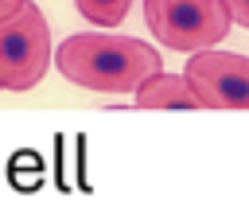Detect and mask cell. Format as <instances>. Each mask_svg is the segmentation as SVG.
<instances>
[{
    "label": "cell",
    "instance_id": "3957f363",
    "mask_svg": "<svg viewBox=\"0 0 249 218\" xmlns=\"http://www.w3.org/2000/svg\"><path fill=\"white\" fill-rule=\"evenodd\" d=\"M144 23L156 43L179 54L218 47L233 27L222 0H144Z\"/></svg>",
    "mask_w": 249,
    "mask_h": 218
},
{
    "label": "cell",
    "instance_id": "7a4b0ae2",
    "mask_svg": "<svg viewBox=\"0 0 249 218\" xmlns=\"http://www.w3.org/2000/svg\"><path fill=\"white\" fill-rule=\"evenodd\" d=\"M51 66V27L39 4L23 0L8 19H0V90L23 93L43 82Z\"/></svg>",
    "mask_w": 249,
    "mask_h": 218
},
{
    "label": "cell",
    "instance_id": "277c9868",
    "mask_svg": "<svg viewBox=\"0 0 249 218\" xmlns=\"http://www.w3.org/2000/svg\"><path fill=\"white\" fill-rule=\"evenodd\" d=\"M183 78L198 93L202 109H249V58L222 51V47H202L191 51Z\"/></svg>",
    "mask_w": 249,
    "mask_h": 218
},
{
    "label": "cell",
    "instance_id": "6da1fadb",
    "mask_svg": "<svg viewBox=\"0 0 249 218\" xmlns=\"http://www.w3.org/2000/svg\"><path fill=\"white\" fill-rule=\"evenodd\" d=\"M54 66L66 82L97 93H132L148 74L163 70V58L152 43L132 35L78 31L58 43Z\"/></svg>",
    "mask_w": 249,
    "mask_h": 218
},
{
    "label": "cell",
    "instance_id": "52a82bcc",
    "mask_svg": "<svg viewBox=\"0 0 249 218\" xmlns=\"http://www.w3.org/2000/svg\"><path fill=\"white\" fill-rule=\"evenodd\" d=\"M222 4H226V12H230V19H233V23L249 27V0H222Z\"/></svg>",
    "mask_w": 249,
    "mask_h": 218
},
{
    "label": "cell",
    "instance_id": "5b68a950",
    "mask_svg": "<svg viewBox=\"0 0 249 218\" xmlns=\"http://www.w3.org/2000/svg\"><path fill=\"white\" fill-rule=\"evenodd\" d=\"M132 101H136V109H202L191 82L183 74H167V70L148 74L132 90Z\"/></svg>",
    "mask_w": 249,
    "mask_h": 218
},
{
    "label": "cell",
    "instance_id": "ba28073f",
    "mask_svg": "<svg viewBox=\"0 0 249 218\" xmlns=\"http://www.w3.org/2000/svg\"><path fill=\"white\" fill-rule=\"evenodd\" d=\"M19 4H23V0H0V19H8V16L19 8Z\"/></svg>",
    "mask_w": 249,
    "mask_h": 218
},
{
    "label": "cell",
    "instance_id": "8992f818",
    "mask_svg": "<svg viewBox=\"0 0 249 218\" xmlns=\"http://www.w3.org/2000/svg\"><path fill=\"white\" fill-rule=\"evenodd\" d=\"M74 8H78V16H82V19H89V23L117 27V23L128 16L132 0H74Z\"/></svg>",
    "mask_w": 249,
    "mask_h": 218
}]
</instances>
